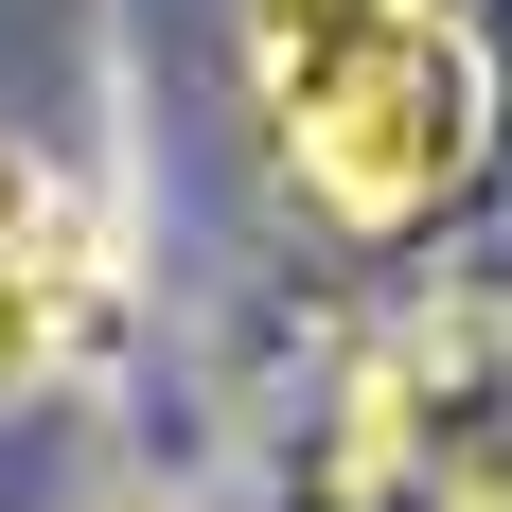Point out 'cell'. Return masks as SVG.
Segmentation results:
<instances>
[{"instance_id":"1","label":"cell","mask_w":512,"mask_h":512,"mask_svg":"<svg viewBox=\"0 0 512 512\" xmlns=\"http://www.w3.org/2000/svg\"><path fill=\"white\" fill-rule=\"evenodd\" d=\"M230 53H248L283 195L354 248L424 230L495 142V71L460 0H230Z\"/></svg>"},{"instance_id":"2","label":"cell","mask_w":512,"mask_h":512,"mask_svg":"<svg viewBox=\"0 0 512 512\" xmlns=\"http://www.w3.org/2000/svg\"><path fill=\"white\" fill-rule=\"evenodd\" d=\"M106 336V230L36 142H0V407H53Z\"/></svg>"},{"instance_id":"3","label":"cell","mask_w":512,"mask_h":512,"mask_svg":"<svg viewBox=\"0 0 512 512\" xmlns=\"http://www.w3.org/2000/svg\"><path fill=\"white\" fill-rule=\"evenodd\" d=\"M142 512H159V495H142Z\"/></svg>"}]
</instances>
